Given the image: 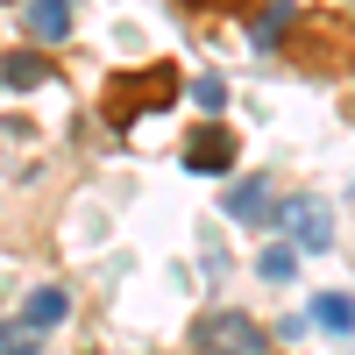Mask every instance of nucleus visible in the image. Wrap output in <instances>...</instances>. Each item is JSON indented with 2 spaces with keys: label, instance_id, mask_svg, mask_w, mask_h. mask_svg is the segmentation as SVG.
Instances as JSON below:
<instances>
[{
  "label": "nucleus",
  "instance_id": "nucleus-1",
  "mask_svg": "<svg viewBox=\"0 0 355 355\" xmlns=\"http://www.w3.org/2000/svg\"><path fill=\"white\" fill-rule=\"evenodd\" d=\"M178 100V71L171 64H142V71H121L107 85V121L114 128H135L142 107H171Z\"/></svg>",
  "mask_w": 355,
  "mask_h": 355
},
{
  "label": "nucleus",
  "instance_id": "nucleus-2",
  "mask_svg": "<svg viewBox=\"0 0 355 355\" xmlns=\"http://www.w3.org/2000/svg\"><path fill=\"white\" fill-rule=\"evenodd\" d=\"M277 234H291V249H327L334 242V214L320 192H291L277 206Z\"/></svg>",
  "mask_w": 355,
  "mask_h": 355
},
{
  "label": "nucleus",
  "instance_id": "nucleus-3",
  "mask_svg": "<svg viewBox=\"0 0 355 355\" xmlns=\"http://www.w3.org/2000/svg\"><path fill=\"white\" fill-rule=\"evenodd\" d=\"M199 348L206 355H263L270 341H263V327L249 313H206L199 320Z\"/></svg>",
  "mask_w": 355,
  "mask_h": 355
},
{
  "label": "nucleus",
  "instance_id": "nucleus-4",
  "mask_svg": "<svg viewBox=\"0 0 355 355\" xmlns=\"http://www.w3.org/2000/svg\"><path fill=\"white\" fill-rule=\"evenodd\" d=\"M234 164V135L227 128H199L185 142V171H227Z\"/></svg>",
  "mask_w": 355,
  "mask_h": 355
},
{
  "label": "nucleus",
  "instance_id": "nucleus-5",
  "mask_svg": "<svg viewBox=\"0 0 355 355\" xmlns=\"http://www.w3.org/2000/svg\"><path fill=\"white\" fill-rule=\"evenodd\" d=\"M71 313V299H64V284H36L28 291V306H21V327H36V334H50L57 320Z\"/></svg>",
  "mask_w": 355,
  "mask_h": 355
},
{
  "label": "nucleus",
  "instance_id": "nucleus-6",
  "mask_svg": "<svg viewBox=\"0 0 355 355\" xmlns=\"http://www.w3.org/2000/svg\"><path fill=\"white\" fill-rule=\"evenodd\" d=\"M50 64H43V50H8L0 57V85H15V93H28V85H43Z\"/></svg>",
  "mask_w": 355,
  "mask_h": 355
},
{
  "label": "nucleus",
  "instance_id": "nucleus-7",
  "mask_svg": "<svg viewBox=\"0 0 355 355\" xmlns=\"http://www.w3.org/2000/svg\"><path fill=\"white\" fill-rule=\"evenodd\" d=\"M28 36L36 43H64L71 36V8L64 0H36V8H28Z\"/></svg>",
  "mask_w": 355,
  "mask_h": 355
},
{
  "label": "nucleus",
  "instance_id": "nucleus-8",
  "mask_svg": "<svg viewBox=\"0 0 355 355\" xmlns=\"http://www.w3.org/2000/svg\"><path fill=\"white\" fill-rule=\"evenodd\" d=\"M227 214L234 220H277L270 214V185H263V178H242V185L227 192Z\"/></svg>",
  "mask_w": 355,
  "mask_h": 355
},
{
  "label": "nucleus",
  "instance_id": "nucleus-9",
  "mask_svg": "<svg viewBox=\"0 0 355 355\" xmlns=\"http://www.w3.org/2000/svg\"><path fill=\"white\" fill-rule=\"evenodd\" d=\"M313 320H320L327 334H348V327H355V299H341V291H320V299H313Z\"/></svg>",
  "mask_w": 355,
  "mask_h": 355
},
{
  "label": "nucleus",
  "instance_id": "nucleus-10",
  "mask_svg": "<svg viewBox=\"0 0 355 355\" xmlns=\"http://www.w3.org/2000/svg\"><path fill=\"white\" fill-rule=\"evenodd\" d=\"M256 270L270 277V284H284L291 270H299V249H263V256H256Z\"/></svg>",
  "mask_w": 355,
  "mask_h": 355
},
{
  "label": "nucleus",
  "instance_id": "nucleus-11",
  "mask_svg": "<svg viewBox=\"0 0 355 355\" xmlns=\"http://www.w3.org/2000/svg\"><path fill=\"white\" fill-rule=\"evenodd\" d=\"M36 348H43L36 327H0V355H36Z\"/></svg>",
  "mask_w": 355,
  "mask_h": 355
},
{
  "label": "nucleus",
  "instance_id": "nucleus-12",
  "mask_svg": "<svg viewBox=\"0 0 355 355\" xmlns=\"http://www.w3.org/2000/svg\"><path fill=\"white\" fill-rule=\"evenodd\" d=\"M284 28H291V8H270V15H256V28H249V36H256V43H277Z\"/></svg>",
  "mask_w": 355,
  "mask_h": 355
},
{
  "label": "nucleus",
  "instance_id": "nucleus-13",
  "mask_svg": "<svg viewBox=\"0 0 355 355\" xmlns=\"http://www.w3.org/2000/svg\"><path fill=\"white\" fill-rule=\"evenodd\" d=\"M192 100H199V107H206V114H220V107H227V85H220V78H214V71H206V78H199V85H192Z\"/></svg>",
  "mask_w": 355,
  "mask_h": 355
}]
</instances>
